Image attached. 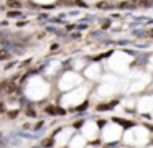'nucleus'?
Instances as JSON below:
<instances>
[{
    "instance_id": "obj_1",
    "label": "nucleus",
    "mask_w": 153,
    "mask_h": 148,
    "mask_svg": "<svg viewBox=\"0 0 153 148\" xmlns=\"http://www.w3.org/2000/svg\"><path fill=\"white\" fill-rule=\"evenodd\" d=\"M2 91H5L7 94H12V92H15L17 91V86L13 84V82H2Z\"/></svg>"
},
{
    "instance_id": "obj_2",
    "label": "nucleus",
    "mask_w": 153,
    "mask_h": 148,
    "mask_svg": "<svg viewBox=\"0 0 153 148\" xmlns=\"http://www.w3.org/2000/svg\"><path fill=\"white\" fill-rule=\"evenodd\" d=\"M46 112H50L53 115H64V110L59 107H46Z\"/></svg>"
},
{
    "instance_id": "obj_3",
    "label": "nucleus",
    "mask_w": 153,
    "mask_h": 148,
    "mask_svg": "<svg viewBox=\"0 0 153 148\" xmlns=\"http://www.w3.org/2000/svg\"><path fill=\"white\" fill-rule=\"evenodd\" d=\"M7 7L8 8H20L22 3L18 0H7Z\"/></svg>"
},
{
    "instance_id": "obj_4",
    "label": "nucleus",
    "mask_w": 153,
    "mask_h": 148,
    "mask_svg": "<svg viewBox=\"0 0 153 148\" xmlns=\"http://www.w3.org/2000/svg\"><path fill=\"white\" fill-rule=\"evenodd\" d=\"M7 58H10V53L7 51V49H0V59H7Z\"/></svg>"
},
{
    "instance_id": "obj_5",
    "label": "nucleus",
    "mask_w": 153,
    "mask_h": 148,
    "mask_svg": "<svg viewBox=\"0 0 153 148\" xmlns=\"http://www.w3.org/2000/svg\"><path fill=\"white\" fill-rule=\"evenodd\" d=\"M97 8L107 10V8H110V5H109V3H105V2H99V3H97Z\"/></svg>"
},
{
    "instance_id": "obj_6",
    "label": "nucleus",
    "mask_w": 153,
    "mask_h": 148,
    "mask_svg": "<svg viewBox=\"0 0 153 148\" xmlns=\"http://www.w3.org/2000/svg\"><path fill=\"white\" fill-rule=\"evenodd\" d=\"M140 3L143 7H150V5H153V0H140Z\"/></svg>"
},
{
    "instance_id": "obj_7",
    "label": "nucleus",
    "mask_w": 153,
    "mask_h": 148,
    "mask_svg": "<svg viewBox=\"0 0 153 148\" xmlns=\"http://www.w3.org/2000/svg\"><path fill=\"white\" fill-rule=\"evenodd\" d=\"M109 25H110V22H109V20H105V22L102 23V28H107V26H109Z\"/></svg>"
},
{
    "instance_id": "obj_8",
    "label": "nucleus",
    "mask_w": 153,
    "mask_h": 148,
    "mask_svg": "<svg viewBox=\"0 0 153 148\" xmlns=\"http://www.w3.org/2000/svg\"><path fill=\"white\" fill-rule=\"evenodd\" d=\"M17 114H18V112H17V110H13V112H10V114H8V117H12V118H13Z\"/></svg>"
},
{
    "instance_id": "obj_9",
    "label": "nucleus",
    "mask_w": 153,
    "mask_h": 148,
    "mask_svg": "<svg viewBox=\"0 0 153 148\" xmlns=\"http://www.w3.org/2000/svg\"><path fill=\"white\" fill-rule=\"evenodd\" d=\"M27 115H30V117H35V115H36V114H35V112L33 110H31V109H30V110H28V114Z\"/></svg>"
},
{
    "instance_id": "obj_10",
    "label": "nucleus",
    "mask_w": 153,
    "mask_h": 148,
    "mask_svg": "<svg viewBox=\"0 0 153 148\" xmlns=\"http://www.w3.org/2000/svg\"><path fill=\"white\" fill-rule=\"evenodd\" d=\"M4 109H5V105H4V102H0V112L4 110Z\"/></svg>"
}]
</instances>
